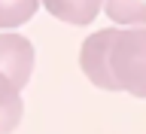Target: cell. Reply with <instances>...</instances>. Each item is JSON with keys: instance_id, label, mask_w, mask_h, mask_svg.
<instances>
[{"instance_id": "1", "label": "cell", "mask_w": 146, "mask_h": 134, "mask_svg": "<svg viewBox=\"0 0 146 134\" xmlns=\"http://www.w3.org/2000/svg\"><path fill=\"white\" fill-rule=\"evenodd\" d=\"M107 70L119 91L146 98V27H116L107 46Z\"/></svg>"}, {"instance_id": "2", "label": "cell", "mask_w": 146, "mask_h": 134, "mask_svg": "<svg viewBox=\"0 0 146 134\" xmlns=\"http://www.w3.org/2000/svg\"><path fill=\"white\" fill-rule=\"evenodd\" d=\"M0 73L18 91L31 82L34 73V43L21 34H0Z\"/></svg>"}, {"instance_id": "3", "label": "cell", "mask_w": 146, "mask_h": 134, "mask_svg": "<svg viewBox=\"0 0 146 134\" xmlns=\"http://www.w3.org/2000/svg\"><path fill=\"white\" fill-rule=\"evenodd\" d=\"M116 27H104L98 34H91L82 40V49H79V67L85 73V79L91 85H98L104 91H119L113 76L107 70V46H110V37H113Z\"/></svg>"}, {"instance_id": "4", "label": "cell", "mask_w": 146, "mask_h": 134, "mask_svg": "<svg viewBox=\"0 0 146 134\" xmlns=\"http://www.w3.org/2000/svg\"><path fill=\"white\" fill-rule=\"evenodd\" d=\"M46 9H49V15H55L58 21L64 25H91L94 18H98L100 6H104V0H40Z\"/></svg>"}, {"instance_id": "5", "label": "cell", "mask_w": 146, "mask_h": 134, "mask_svg": "<svg viewBox=\"0 0 146 134\" xmlns=\"http://www.w3.org/2000/svg\"><path fill=\"white\" fill-rule=\"evenodd\" d=\"M21 113H25L21 91L0 73V134H12L15 131L18 122H21Z\"/></svg>"}, {"instance_id": "6", "label": "cell", "mask_w": 146, "mask_h": 134, "mask_svg": "<svg viewBox=\"0 0 146 134\" xmlns=\"http://www.w3.org/2000/svg\"><path fill=\"white\" fill-rule=\"evenodd\" d=\"M107 15L116 25H143L146 21V0H104Z\"/></svg>"}, {"instance_id": "7", "label": "cell", "mask_w": 146, "mask_h": 134, "mask_svg": "<svg viewBox=\"0 0 146 134\" xmlns=\"http://www.w3.org/2000/svg\"><path fill=\"white\" fill-rule=\"evenodd\" d=\"M36 6H40V0H0V31L31 21Z\"/></svg>"}]
</instances>
